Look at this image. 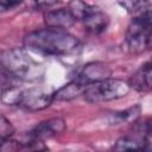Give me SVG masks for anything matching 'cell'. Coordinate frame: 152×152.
<instances>
[{"instance_id": "1", "label": "cell", "mask_w": 152, "mask_h": 152, "mask_svg": "<svg viewBox=\"0 0 152 152\" xmlns=\"http://www.w3.org/2000/svg\"><path fill=\"white\" fill-rule=\"evenodd\" d=\"M24 45L33 51L49 56H69L81 49L80 40L65 30L39 28L27 33Z\"/></svg>"}, {"instance_id": "2", "label": "cell", "mask_w": 152, "mask_h": 152, "mask_svg": "<svg viewBox=\"0 0 152 152\" xmlns=\"http://www.w3.org/2000/svg\"><path fill=\"white\" fill-rule=\"evenodd\" d=\"M1 70L18 81L34 82L43 77L44 65L28 55L25 49L12 48L2 50L0 55Z\"/></svg>"}, {"instance_id": "3", "label": "cell", "mask_w": 152, "mask_h": 152, "mask_svg": "<svg viewBox=\"0 0 152 152\" xmlns=\"http://www.w3.org/2000/svg\"><path fill=\"white\" fill-rule=\"evenodd\" d=\"M125 48L131 55L152 49V8L132 17L125 34Z\"/></svg>"}, {"instance_id": "4", "label": "cell", "mask_w": 152, "mask_h": 152, "mask_svg": "<svg viewBox=\"0 0 152 152\" xmlns=\"http://www.w3.org/2000/svg\"><path fill=\"white\" fill-rule=\"evenodd\" d=\"M1 99L4 103L17 104L28 112H37L48 108L53 101L52 93H48L42 88L19 89L18 86L2 90Z\"/></svg>"}, {"instance_id": "5", "label": "cell", "mask_w": 152, "mask_h": 152, "mask_svg": "<svg viewBox=\"0 0 152 152\" xmlns=\"http://www.w3.org/2000/svg\"><path fill=\"white\" fill-rule=\"evenodd\" d=\"M131 90L128 82L108 77L87 86L82 93L83 99L89 103H101L125 97Z\"/></svg>"}, {"instance_id": "6", "label": "cell", "mask_w": 152, "mask_h": 152, "mask_svg": "<svg viewBox=\"0 0 152 152\" xmlns=\"http://www.w3.org/2000/svg\"><path fill=\"white\" fill-rule=\"evenodd\" d=\"M69 8L76 20L83 24L84 30L94 36L103 33L109 25V17L94 5L83 1H74L69 4Z\"/></svg>"}, {"instance_id": "7", "label": "cell", "mask_w": 152, "mask_h": 152, "mask_svg": "<svg viewBox=\"0 0 152 152\" xmlns=\"http://www.w3.org/2000/svg\"><path fill=\"white\" fill-rule=\"evenodd\" d=\"M65 128H66V125L63 119L61 118L48 119L45 121L39 122L36 127H33L27 133V137H26L27 139L25 144L27 147L39 152L44 150V146H43L44 140L62 134L65 131Z\"/></svg>"}, {"instance_id": "8", "label": "cell", "mask_w": 152, "mask_h": 152, "mask_svg": "<svg viewBox=\"0 0 152 152\" xmlns=\"http://www.w3.org/2000/svg\"><path fill=\"white\" fill-rule=\"evenodd\" d=\"M110 69L108 65H106L104 63L101 62H91L86 64L80 72L76 75V77L74 78L77 83H80L83 88H86L87 86L95 83L97 81L104 80L110 77Z\"/></svg>"}, {"instance_id": "9", "label": "cell", "mask_w": 152, "mask_h": 152, "mask_svg": "<svg viewBox=\"0 0 152 152\" xmlns=\"http://www.w3.org/2000/svg\"><path fill=\"white\" fill-rule=\"evenodd\" d=\"M147 138L138 128L133 133L120 137L113 145L112 152H146Z\"/></svg>"}, {"instance_id": "10", "label": "cell", "mask_w": 152, "mask_h": 152, "mask_svg": "<svg viewBox=\"0 0 152 152\" xmlns=\"http://www.w3.org/2000/svg\"><path fill=\"white\" fill-rule=\"evenodd\" d=\"M44 21L48 27L58 28V30H68L71 27L77 20L74 17L70 8H50L44 12Z\"/></svg>"}, {"instance_id": "11", "label": "cell", "mask_w": 152, "mask_h": 152, "mask_svg": "<svg viewBox=\"0 0 152 152\" xmlns=\"http://www.w3.org/2000/svg\"><path fill=\"white\" fill-rule=\"evenodd\" d=\"M131 89L138 93L152 91V59L137 69L128 80Z\"/></svg>"}, {"instance_id": "12", "label": "cell", "mask_w": 152, "mask_h": 152, "mask_svg": "<svg viewBox=\"0 0 152 152\" xmlns=\"http://www.w3.org/2000/svg\"><path fill=\"white\" fill-rule=\"evenodd\" d=\"M84 88L77 83L74 78L68 82L66 84L62 86L59 89H57L56 91L52 93L53 96V101H70L80 95H82Z\"/></svg>"}, {"instance_id": "13", "label": "cell", "mask_w": 152, "mask_h": 152, "mask_svg": "<svg viewBox=\"0 0 152 152\" xmlns=\"http://www.w3.org/2000/svg\"><path fill=\"white\" fill-rule=\"evenodd\" d=\"M141 114V108L139 104H134L125 110L113 113V122L114 125L125 124V122H135L137 119Z\"/></svg>"}, {"instance_id": "14", "label": "cell", "mask_w": 152, "mask_h": 152, "mask_svg": "<svg viewBox=\"0 0 152 152\" xmlns=\"http://www.w3.org/2000/svg\"><path fill=\"white\" fill-rule=\"evenodd\" d=\"M121 7H124L132 17L144 13L145 11L152 8V4L147 1H121L119 2Z\"/></svg>"}, {"instance_id": "15", "label": "cell", "mask_w": 152, "mask_h": 152, "mask_svg": "<svg viewBox=\"0 0 152 152\" xmlns=\"http://www.w3.org/2000/svg\"><path fill=\"white\" fill-rule=\"evenodd\" d=\"M13 133H14L13 125L11 124V121L5 115H1V118H0V137H1V141L11 139Z\"/></svg>"}, {"instance_id": "16", "label": "cell", "mask_w": 152, "mask_h": 152, "mask_svg": "<svg viewBox=\"0 0 152 152\" xmlns=\"http://www.w3.org/2000/svg\"><path fill=\"white\" fill-rule=\"evenodd\" d=\"M19 5H21V1H18V0H1L0 1L1 12H6V11H10V10H13V8L18 7Z\"/></svg>"}]
</instances>
